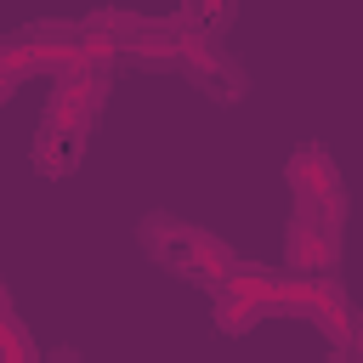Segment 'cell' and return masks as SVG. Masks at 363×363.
Returning a JSON list of instances; mask_svg holds the SVG:
<instances>
[{"instance_id":"cell-7","label":"cell","mask_w":363,"mask_h":363,"mask_svg":"<svg viewBox=\"0 0 363 363\" xmlns=\"http://www.w3.org/2000/svg\"><path fill=\"white\" fill-rule=\"evenodd\" d=\"M182 51H187V23L182 17H147L142 34L119 57L136 62L142 74H182Z\"/></svg>"},{"instance_id":"cell-3","label":"cell","mask_w":363,"mask_h":363,"mask_svg":"<svg viewBox=\"0 0 363 363\" xmlns=\"http://www.w3.org/2000/svg\"><path fill=\"white\" fill-rule=\"evenodd\" d=\"M284 182L295 193V216H312L323 227H346V187H340V170H335L329 147L301 142L284 164Z\"/></svg>"},{"instance_id":"cell-4","label":"cell","mask_w":363,"mask_h":363,"mask_svg":"<svg viewBox=\"0 0 363 363\" xmlns=\"http://www.w3.org/2000/svg\"><path fill=\"white\" fill-rule=\"evenodd\" d=\"M182 74L210 96V102H221V108H233V102H244V91H250V74H244V62L216 40V34H199V28H187V51H182Z\"/></svg>"},{"instance_id":"cell-8","label":"cell","mask_w":363,"mask_h":363,"mask_svg":"<svg viewBox=\"0 0 363 363\" xmlns=\"http://www.w3.org/2000/svg\"><path fill=\"white\" fill-rule=\"evenodd\" d=\"M284 267L289 272H335L340 267V227H323L312 216H295L289 221V238H284Z\"/></svg>"},{"instance_id":"cell-11","label":"cell","mask_w":363,"mask_h":363,"mask_svg":"<svg viewBox=\"0 0 363 363\" xmlns=\"http://www.w3.org/2000/svg\"><path fill=\"white\" fill-rule=\"evenodd\" d=\"M187 28H199V34H221L227 23H233V0H182V11H176Z\"/></svg>"},{"instance_id":"cell-10","label":"cell","mask_w":363,"mask_h":363,"mask_svg":"<svg viewBox=\"0 0 363 363\" xmlns=\"http://www.w3.org/2000/svg\"><path fill=\"white\" fill-rule=\"evenodd\" d=\"M23 79H34L28 40H23V34H0V102H11Z\"/></svg>"},{"instance_id":"cell-9","label":"cell","mask_w":363,"mask_h":363,"mask_svg":"<svg viewBox=\"0 0 363 363\" xmlns=\"http://www.w3.org/2000/svg\"><path fill=\"white\" fill-rule=\"evenodd\" d=\"M0 363H40V346H34V335L23 329V318L11 312L6 284H0Z\"/></svg>"},{"instance_id":"cell-1","label":"cell","mask_w":363,"mask_h":363,"mask_svg":"<svg viewBox=\"0 0 363 363\" xmlns=\"http://www.w3.org/2000/svg\"><path fill=\"white\" fill-rule=\"evenodd\" d=\"M136 238H142L147 261H159L164 272H176V278H187V284H204V289H216V284L238 267V255L227 250V238H216L210 227H193V221L170 216V210L142 216Z\"/></svg>"},{"instance_id":"cell-13","label":"cell","mask_w":363,"mask_h":363,"mask_svg":"<svg viewBox=\"0 0 363 363\" xmlns=\"http://www.w3.org/2000/svg\"><path fill=\"white\" fill-rule=\"evenodd\" d=\"M40 363H79V352H51V357L40 352Z\"/></svg>"},{"instance_id":"cell-6","label":"cell","mask_w":363,"mask_h":363,"mask_svg":"<svg viewBox=\"0 0 363 363\" xmlns=\"http://www.w3.org/2000/svg\"><path fill=\"white\" fill-rule=\"evenodd\" d=\"M85 147H91V125H79V119H62V113H40V136H34V170L45 176V182H57V176H74L79 164H85Z\"/></svg>"},{"instance_id":"cell-14","label":"cell","mask_w":363,"mask_h":363,"mask_svg":"<svg viewBox=\"0 0 363 363\" xmlns=\"http://www.w3.org/2000/svg\"><path fill=\"white\" fill-rule=\"evenodd\" d=\"M323 363H357V357H352V352H346V346H340V352H329V357H323Z\"/></svg>"},{"instance_id":"cell-5","label":"cell","mask_w":363,"mask_h":363,"mask_svg":"<svg viewBox=\"0 0 363 363\" xmlns=\"http://www.w3.org/2000/svg\"><path fill=\"white\" fill-rule=\"evenodd\" d=\"M261 318H272V272H244L233 267L216 284V329L221 335H250Z\"/></svg>"},{"instance_id":"cell-2","label":"cell","mask_w":363,"mask_h":363,"mask_svg":"<svg viewBox=\"0 0 363 363\" xmlns=\"http://www.w3.org/2000/svg\"><path fill=\"white\" fill-rule=\"evenodd\" d=\"M272 312L323 329L335 346H346L352 340V323H357L335 272H284V278H272Z\"/></svg>"},{"instance_id":"cell-12","label":"cell","mask_w":363,"mask_h":363,"mask_svg":"<svg viewBox=\"0 0 363 363\" xmlns=\"http://www.w3.org/2000/svg\"><path fill=\"white\" fill-rule=\"evenodd\" d=\"M346 346H352V357L363 363V323H352V340H346Z\"/></svg>"}]
</instances>
